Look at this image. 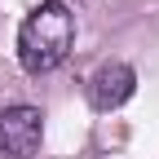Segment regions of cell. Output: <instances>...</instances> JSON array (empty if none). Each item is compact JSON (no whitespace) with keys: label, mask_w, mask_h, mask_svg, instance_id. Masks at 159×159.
Segmentation results:
<instances>
[{"label":"cell","mask_w":159,"mask_h":159,"mask_svg":"<svg viewBox=\"0 0 159 159\" xmlns=\"http://www.w3.org/2000/svg\"><path fill=\"white\" fill-rule=\"evenodd\" d=\"M44 137V115L35 106H9L0 111V155L5 159H31Z\"/></svg>","instance_id":"cell-2"},{"label":"cell","mask_w":159,"mask_h":159,"mask_svg":"<svg viewBox=\"0 0 159 159\" xmlns=\"http://www.w3.org/2000/svg\"><path fill=\"white\" fill-rule=\"evenodd\" d=\"M75 44V13L62 0H40L18 27V62L31 75L57 71Z\"/></svg>","instance_id":"cell-1"},{"label":"cell","mask_w":159,"mask_h":159,"mask_svg":"<svg viewBox=\"0 0 159 159\" xmlns=\"http://www.w3.org/2000/svg\"><path fill=\"white\" fill-rule=\"evenodd\" d=\"M133 93H137V75H133L128 62H106V66H97L93 80H89V102L97 111H119Z\"/></svg>","instance_id":"cell-3"}]
</instances>
